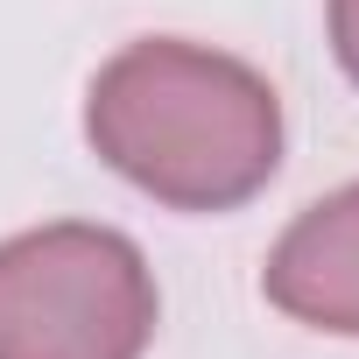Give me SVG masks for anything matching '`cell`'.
I'll return each mask as SVG.
<instances>
[{"instance_id": "4", "label": "cell", "mask_w": 359, "mask_h": 359, "mask_svg": "<svg viewBox=\"0 0 359 359\" xmlns=\"http://www.w3.org/2000/svg\"><path fill=\"white\" fill-rule=\"evenodd\" d=\"M331 50H338V71L359 85V0H331Z\"/></svg>"}, {"instance_id": "2", "label": "cell", "mask_w": 359, "mask_h": 359, "mask_svg": "<svg viewBox=\"0 0 359 359\" xmlns=\"http://www.w3.org/2000/svg\"><path fill=\"white\" fill-rule=\"evenodd\" d=\"M155 275L113 226H36L0 247V359H141Z\"/></svg>"}, {"instance_id": "3", "label": "cell", "mask_w": 359, "mask_h": 359, "mask_svg": "<svg viewBox=\"0 0 359 359\" xmlns=\"http://www.w3.org/2000/svg\"><path fill=\"white\" fill-rule=\"evenodd\" d=\"M261 289L282 317L310 331L359 338V184L317 198L268 254Z\"/></svg>"}, {"instance_id": "1", "label": "cell", "mask_w": 359, "mask_h": 359, "mask_svg": "<svg viewBox=\"0 0 359 359\" xmlns=\"http://www.w3.org/2000/svg\"><path fill=\"white\" fill-rule=\"evenodd\" d=\"M85 141L169 212H240L282 169V99L240 57L148 36L92 78Z\"/></svg>"}]
</instances>
